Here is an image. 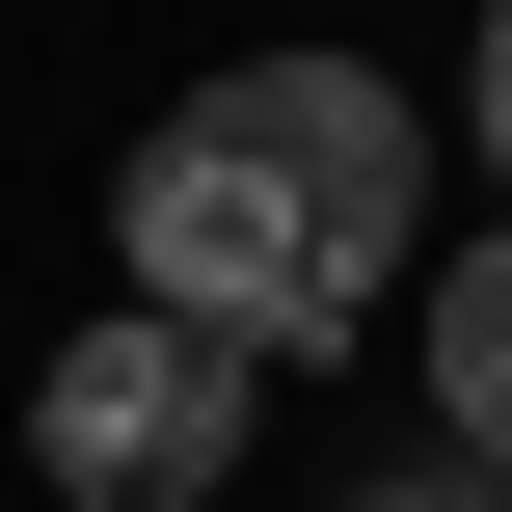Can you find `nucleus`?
<instances>
[{
	"label": "nucleus",
	"mask_w": 512,
	"mask_h": 512,
	"mask_svg": "<svg viewBox=\"0 0 512 512\" xmlns=\"http://www.w3.org/2000/svg\"><path fill=\"white\" fill-rule=\"evenodd\" d=\"M405 243H432V108H405L378 54H216V81L135 135V189H108V270H135L162 324H216L243 378L324 351V324H378Z\"/></svg>",
	"instance_id": "nucleus-1"
},
{
	"label": "nucleus",
	"mask_w": 512,
	"mask_h": 512,
	"mask_svg": "<svg viewBox=\"0 0 512 512\" xmlns=\"http://www.w3.org/2000/svg\"><path fill=\"white\" fill-rule=\"evenodd\" d=\"M243 405H270V378H243L216 324H162V297H81V351L27 378V459H54L81 512H216V486H243Z\"/></svg>",
	"instance_id": "nucleus-2"
},
{
	"label": "nucleus",
	"mask_w": 512,
	"mask_h": 512,
	"mask_svg": "<svg viewBox=\"0 0 512 512\" xmlns=\"http://www.w3.org/2000/svg\"><path fill=\"white\" fill-rule=\"evenodd\" d=\"M405 351H432V405H459V459H512V216L405 297Z\"/></svg>",
	"instance_id": "nucleus-3"
},
{
	"label": "nucleus",
	"mask_w": 512,
	"mask_h": 512,
	"mask_svg": "<svg viewBox=\"0 0 512 512\" xmlns=\"http://www.w3.org/2000/svg\"><path fill=\"white\" fill-rule=\"evenodd\" d=\"M459 108H486V162H512V0H486V54H459Z\"/></svg>",
	"instance_id": "nucleus-4"
},
{
	"label": "nucleus",
	"mask_w": 512,
	"mask_h": 512,
	"mask_svg": "<svg viewBox=\"0 0 512 512\" xmlns=\"http://www.w3.org/2000/svg\"><path fill=\"white\" fill-rule=\"evenodd\" d=\"M324 512H486V486H324Z\"/></svg>",
	"instance_id": "nucleus-5"
}]
</instances>
